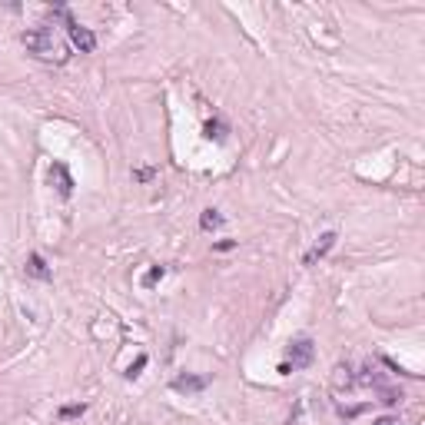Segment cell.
<instances>
[{"mask_svg":"<svg viewBox=\"0 0 425 425\" xmlns=\"http://www.w3.org/2000/svg\"><path fill=\"white\" fill-rule=\"evenodd\" d=\"M24 47L27 53L40 63H53V67H60V63L70 60V47L57 37V30L53 27H34V30H24Z\"/></svg>","mask_w":425,"mask_h":425,"instance_id":"1","label":"cell"},{"mask_svg":"<svg viewBox=\"0 0 425 425\" xmlns=\"http://www.w3.org/2000/svg\"><path fill=\"white\" fill-rule=\"evenodd\" d=\"M53 17H60L63 27H67V37H70V43H74L80 53H93L97 50V34L93 30H87L83 24H76L74 13L67 11V7H53Z\"/></svg>","mask_w":425,"mask_h":425,"instance_id":"2","label":"cell"},{"mask_svg":"<svg viewBox=\"0 0 425 425\" xmlns=\"http://www.w3.org/2000/svg\"><path fill=\"white\" fill-rule=\"evenodd\" d=\"M313 356H316V346H313V339L309 336H302V339H292L289 342V349H286V369L292 372V369H306V365L313 363Z\"/></svg>","mask_w":425,"mask_h":425,"instance_id":"3","label":"cell"},{"mask_svg":"<svg viewBox=\"0 0 425 425\" xmlns=\"http://www.w3.org/2000/svg\"><path fill=\"white\" fill-rule=\"evenodd\" d=\"M336 233H332V229H329V233H323V236L316 239V246L309 252H306V256H302V266H316L319 263V259H325V256H329V250H332V246H336Z\"/></svg>","mask_w":425,"mask_h":425,"instance_id":"4","label":"cell"},{"mask_svg":"<svg viewBox=\"0 0 425 425\" xmlns=\"http://www.w3.org/2000/svg\"><path fill=\"white\" fill-rule=\"evenodd\" d=\"M50 187H57V193H60L63 200L74 196V176H70V170L63 163H53L50 166Z\"/></svg>","mask_w":425,"mask_h":425,"instance_id":"5","label":"cell"},{"mask_svg":"<svg viewBox=\"0 0 425 425\" xmlns=\"http://www.w3.org/2000/svg\"><path fill=\"white\" fill-rule=\"evenodd\" d=\"M206 386H210L206 375H176L173 379V392H180V396H196Z\"/></svg>","mask_w":425,"mask_h":425,"instance_id":"6","label":"cell"},{"mask_svg":"<svg viewBox=\"0 0 425 425\" xmlns=\"http://www.w3.org/2000/svg\"><path fill=\"white\" fill-rule=\"evenodd\" d=\"M24 273L30 276V279H43V283H47V279H53V269L47 266V259H43L40 252H30V256H27Z\"/></svg>","mask_w":425,"mask_h":425,"instance_id":"7","label":"cell"},{"mask_svg":"<svg viewBox=\"0 0 425 425\" xmlns=\"http://www.w3.org/2000/svg\"><path fill=\"white\" fill-rule=\"evenodd\" d=\"M83 412H87V402H70V405H60L57 419H60V422H70V419H80Z\"/></svg>","mask_w":425,"mask_h":425,"instance_id":"8","label":"cell"},{"mask_svg":"<svg viewBox=\"0 0 425 425\" xmlns=\"http://www.w3.org/2000/svg\"><path fill=\"white\" fill-rule=\"evenodd\" d=\"M226 130H229V126H226L223 120H210V123L203 126V133H206V140H226Z\"/></svg>","mask_w":425,"mask_h":425,"instance_id":"9","label":"cell"},{"mask_svg":"<svg viewBox=\"0 0 425 425\" xmlns=\"http://www.w3.org/2000/svg\"><path fill=\"white\" fill-rule=\"evenodd\" d=\"M216 226H223V216H220L216 210H203V216H200V229H206V233H210V229H216Z\"/></svg>","mask_w":425,"mask_h":425,"instance_id":"10","label":"cell"},{"mask_svg":"<svg viewBox=\"0 0 425 425\" xmlns=\"http://www.w3.org/2000/svg\"><path fill=\"white\" fill-rule=\"evenodd\" d=\"M163 276H166V269H163V266H153L150 273L143 276V283H140V286H143V289H153V286H156V283L163 279Z\"/></svg>","mask_w":425,"mask_h":425,"instance_id":"11","label":"cell"},{"mask_svg":"<svg viewBox=\"0 0 425 425\" xmlns=\"http://www.w3.org/2000/svg\"><path fill=\"white\" fill-rule=\"evenodd\" d=\"M143 365H147V356H140L137 363H133V365H130V369H126V379H137V375H140V369H143Z\"/></svg>","mask_w":425,"mask_h":425,"instance_id":"12","label":"cell"},{"mask_svg":"<svg viewBox=\"0 0 425 425\" xmlns=\"http://www.w3.org/2000/svg\"><path fill=\"white\" fill-rule=\"evenodd\" d=\"M233 246H236V239H220V243H216L212 250H216V252H229Z\"/></svg>","mask_w":425,"mask_h":425,"instance_id":"13","label":"cell"},{"mask_svg":"<svg viewBox=\"0 0 425 425\" xmlns=\"http://www.w3.org/2000/svg\"><path fill=\"white\" fill-rule=\"evenodd\" d=\"M372 425H402V422L396 419V415H382V419H375Z\"/></svg>","mask_w":425,"mask_h":425,"instance_id":"14","label":"cell"}]
</instances>
